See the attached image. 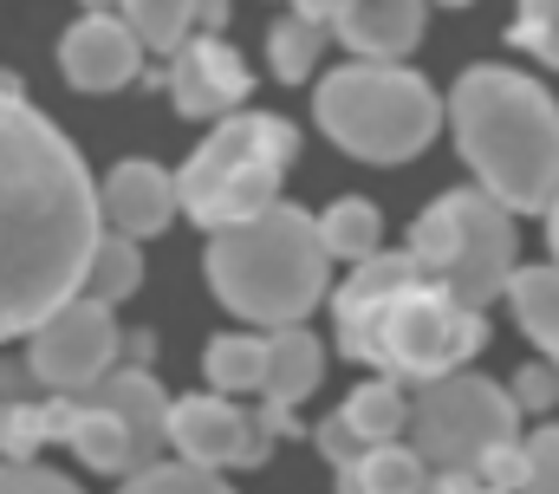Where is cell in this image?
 Masks as SVG:
<instances>
[{
	"label": "cell",
	"instance_id": "1",
	"mask_svg": "<svg viewBox=\"0 0 559 494\" xmlns=\"http://www.w3.org/2000/svg\"><path fill=\"white\" fill-rule=\"evenodd\" d=\"M98 235L105 209L79 143L26 92H0V345L85 293Z\"/></svg>",
	"mask_w": 559,
	"mask_h": 494
},
{
	"label": "cell",
	"instance_id": "2",
	"mask_svg": "<svg viewBox=\"0 0 559 494\" xmlns=\"http://www.w3.org/2000/svg\"><path fill=\"white\" fill-rule=\"evenodd\" d=\"M332 332L338 358L352 365H371L397 384H436L468 370V358L488 345V313L462 306L404 247V254H371L365 267H352V280H338Z\"/></svg>",
	"mask_w": 559,
	"mask_h": 494
},
{
	"label": "cell",
	"instance_id": "3",
	"mask_svg": "<svg viewBox=\"0 0 559 494\" xmlns=\"http://www.w3.org/2000/svg\"><path fill=\"white\" fill-rule=\"evenodd\" d=\"M449 130L475 189L514 215H547L559 202V105L514 66H468L449 85Z\"/></svg>",
	"mask_w": 559,
	"mask_h": 494
},
{
	"label": "cell",
	"instance_id": "4",
	"mask_svg": "<svg viewBox=\"0 0 559 494\" xmlns=\"http://www.w3.org/2000/svg\"><path fill=\"white\" fill-rule=\"evenodd\" d=\"M209 293L248 319V326H306L325 306V280H332V254L319 235V215H306L299 202H280L267 215L209 235L202 254Z\"/></svg>",
	"mask_w": 559,
	"mask_h": 494
},
{
	"label": "cell",
	"instance_id": "5",
	"mask_svg": "<svg viewBox=\"0 0 559 494\" xmlns=\"http://www.w3.org/2000/svg\"><path fill=\"white\" fill-rule=\"evenodd\" d=\"M312 118L358 163H411L436 143V124H449V98L411 66L345 59L312 85Z\"/></svg>",
	"mask_w": 559,
	"mask_h": 494
},
{
	"label": "cell",
	"instance_id": "6",
	"mask_svg": "<svg viewBox=\"0 0 559 494\" xmlns=\"http://www.w3.org/2000/svg\"><path fill=\"white\" fill-rule=\"evenodd\" d=\"M293 156H299V130L286 118H267V111L222 118L195 143V156L176 169L182 215L195 228H209V235L267 215V209H280V169Z\"/></svg>",
	"mask_w": 559,
	"mask_h": 494
},
{
	"label": "cell",
	"instance_id": "7",
	"mask_svg": "<svg viewBox=\"0 0 559 494\" xmlns=\"http://www.w3.org/2000/svg\"><path fill=\"white\" fill-rule=\"evenodd\" d=\"M411 254L462 306L488 313L521 273V228H514V209L495 202L488 189H449L411 222Z\"/></svg>",
	"mask_w": 559,
	"mask_h": 494
},
{
	"label": "cell",
	"instance_id": "8",
	"mask_svg": "<svg viewBox=\"0 0 559 494\" xmlns=\"http://www.w3.org/2000/svg\"><path fill=\"white\" fill-rule=\"evenodd\" d=\"M404 443L436 475H475L481 456H495L501 443H521V403H514V390H501L481 370L436 377V384H417V397H411Z\"/></svg>",
	"mask_w": 559,
	"mask_h": 494
},
{
	"label": "cell",
	"instance_id": "9",
	"mask_svg": "<svg viewBox=\"0 0 559 494\" xmlns=\"http://www.w3.org/2000/svg\"><path fill=\"white\" fill-rule=\"evenodd\" d=\"M26 365H33V377L52 397H79V390H92L98 377H111V370L124 365V332H118V319H111L105 299L79 293V299H66L26 339Z\"/></svg>",
	"mask_w": 559,
	"mask_h": 494
},
{
	"label": "cell",
	"instance_id": "10",
	"mask_svg": "<svg viewBox=\"0 0 559 494\" xmlns=\"http://www.w3.org/2000/svg\"><path fill=\"white\" fill-rule=\"evenodd\" d=\"M46 423H52V443H72V456L92 469V475H143L150 462H156V443L131 430L111 403H98V397H46Z\"/></svg>",
	"mask_w": 559,
	"mask_h": 494
},
{
	"label": "cell",
	"instance_id": "11",
	"mask_svg": "<svg viewBox=\"0 0 559 494\" xmlns=\"http://www.w3.org/2000/svg\"><path fill=\"white\" fill-rule=\"evenodd\" d=\"M143 46L138 26L111 7V13H79L66 33H59V72H66V85H79V92H124V85H138L143 72Z\"/></svg>",
	"mask_w": 559,
	"mask_h": 494
},
{
	"label": "cell",
	"instance_id": "12",
	"mask_svg": "<svg viewBox=\"0 0 559 494\" xmlns=\"http://www.w3.org/2000/svg\"><path fill=\"white\" fill-rule=\"evenodd\" d=\"M248 92H254L248 59H241L228 39H215V33H195V39L169 59V105H176L182 118H235Z\"/></svg>",
	"mask_w": 559,
	"mask_h": 494
},
{
	"label": "cell",
	"instance_id": "13",
	"mask_svg": "<svg viewBox=\"0 0 559 494\" xmlns=\"http://www.w3.org/2000/svg\"><path fill=\"white\" fill-rule=\"evenodd\" d=\"M98 209H105V228H118V235H131V242H150V235H163V228L176 222L182 183H176V169H163V163H150V156H124L118 169H105Z\"/></svg>",
	"mask_w": 559,
	"mask_h": 494
},
{
	"label": "cell",
	"instance_id": "14",
	"mask_svg": "<svg viewBox=\"0 0 559 494\" xmlns=\"http://www.w3.org/2000/svg\"><path fill=\"white\" fill-rule=\"evenodd\" d=\"M248 430H254V416L235 410V397H222V390L176 397V410H169V449H176V462H195V469H241Z\"/></svg>",
	"mask_w": 559,
	"mask_h": 494
},
{
	"label": "cell",
	"instance_id": "15",
	"mask_svg": "<svg viewBox=\"0 0 559 494\" xmlns=\"http://www.w3.org/2000/svg\"><path fill=\"white\" fill-rule=\"evenodd\" d=\"M423 7L429 0H352V13L338 20V39L358 59L404 66V52H417V39H423Z\"/></svg>",
	"mask_w": 559,
	"mask_h": 494
},
{
	"label": "cell",
	"instance_id": "16",
	"mask_svg": "<svg viewBox=\"0 0 559 494\" xmlns=\"http://www.w3.org/2000/svg\"><path fill=\"white\" fill-rule=\"evenodd\" d=\"M319 377H325V345H319V332H306V326H280V332H267L261 403L293 410V403H306V397L319 390Z\"/></svg>",
	"mask_w": 559,
	"mask_h": 494
},
{
	"label": "cell",
	"instance_id": "17",
	"mask_svg": "<svg viewBox=\"0 0 559 494\" xmlns=\"http://www.w3.org/2000/svg\"><path fill=\"white\" fill-rule=\"evenodd\" d=\"M508 306H514V319H521V332L540 345V358L559 365V267H521L514 280H508Z\"/></svg>",
	"mask_w": 559,
	"mask_h": 494
},
{
	"label": "cell",
	"instance_id": "18",
	"mask_svg": "<svg viewBox=\"0 0 559 494\" xmlns=\"http://www.w3.org/2000/svg\"><path fill=\"white\" fill-rule=\"evenodd\" d=\"M319 235H325V254H332V260L365 267L371 254H384V215H378V202H365V196H338V202L319 215Z\"/></svg>",
	"mask_w": 559,
	"mask_h": 494
},
{
	"label": "cell",
	"instance_id": "19",
	"mask_svg": "<svg viewBox=\"0 0 559 494\" xmlns=\"http://www.w3.org/2000/svg\"><path fill=\"white\" fill-rule=\"evenodd\" d=\"M345 416L358 423V436H365L371 449L411 436V397H404L397 377H371V384H358V390L345 397Z\"/></svg>",
	"mask_w": 559,
	"mask_h": 494
},
{
	"label": "cell",
	"instance_id": "20",
	"mask_svg": "<svg viewBox=\"0 0 559 494\" xmlns=\"http://www.w3.org/2000/svg\"><path fill=\"white\" fill-rule=\"evenodd\" d=\"M325 46H332V26H325V20H312V13H286V20H274V33H267V66H274L280 85H299V79L319 72Z\"/></svg>",
	"mask_w": 559,
	"mask_h": 494
},
{
	"label": "cell",
	"instance_id": "21",
	"mask_svg": "<svg viewBox=\"0 0 559 494\" xmlns=\"http://www.w3.org/2000/svg\"><path fill=\"white\" fill-rule=\"evenodd\" d=\"M118 13L138 26V39L150 52H163V59H176L202 33V0H118Z\"/></svg>",
	"mask_w": 559,
	"mask_h": 494
},
{
	"label": "cell",
	"instance_id": "22",
	"mask_svg": "<svg viewBox=\"0 0 559 494\" xmlns=\"http://www.w3.org/2000/svg\"><path fill=\"white\" fill-rule=\"evenodd\" d=\"M202 377H209V390H222V397H241V390L261 397V377H267V339H254V332H222V339L202 352Z\"/></svg>",
	"mask_w": 559,
	"mask_h": 494
},
{
	"label": "cell",
	"instance_id": "23",
	"mask_svg": "<svg viewBox=\"0 0 559 494\" xmlns=\"http://www.w3.org/2000/svg\"><path fill=\"white\" fill-rule=\"evenodd\" d=\"M138 286H143V242L105 228L98 247H92V267H85V293L105 299V306H118V299H131Z\"/></svg>",
	"mask_w": 559,
	"mask_h": 494
},
{
	"label": "cell",
	"instance_id": "24",
	"mask_svg": "<svg viewBox=\"0 0 559 494\" xmlns=\"http://www.w3.org/2000/svg\"><path fill=\"white\" fill-rule=\"evenodd\" d=\"M39 443H52L46 403L0 397V462H33V449H39Z\"/></svg>",
	"mask_w": 559,
	"mask_h": 494
},
{
	"label": "cell",
	"instance_id": "25",
	"mask_svg": "<svg viewBox=\"0 0 559 494\" xmlns=\"http://www.w3.org/2000/svg\"><path fill=\"white\" fill-rule=\"evenodd\" d=\"M118 494H235L222 482V469H195V462H150L143 475H131Z\"/></svg>",
	"mask_w": 559,
	"mask_h": 494
},
{
	"label": "cell",
	"instance_id": "26",
	"mask_svg": "<svg viewBox=\"0 0 559 494\" xmlns=\"http://www.w3.org/2000/svg\"><path fill=\"white\" fill-rule=\"evenodd\" d=\"M508 39H514L521 52H534L540 66H554L559 72V0H521Z\"/></svg>",
	"mask_w": 559,
	"mask_h": 494
},
{
	"label": "cell",
	"instance_id": "27",
	"mask_svg": "<svg viewBox=\"0 0 559 494\" xmlns=\"http://www.w3.org/2000/svg\"><path fill=\"white\" fill-rule=\"evenodd\" d=\"M312 443H319V456H325V462H332L338 475H352V469H358V462L371 456V443L358 436V423H352L345 410H332V416H325V423L312 430Z\"/></svg>",
	"mask_w": 559,
	"mask_h": 494
},
{
	"label": "cell",
	"instance_id": "28",
	"mask_svg": "<svg viewBox=\"0 0 559 494\" xmlns=\"http://www.w3.org/2000/svg\"><path fill=\"white\" fill-rule=\"evenodd\" d=\"M475 489L481 494H521L527 489V443H501L495 456H481Z\"/></svg>",
	"mask_w": 559,
	"mask_h": 494
},
{
	"label": "cell",
	"instance_id": "29",
	"mask_svg": "<svg viewBox=\"0 0 559 494\" xmlns=\"http://www.w3.org/2000/svg\"><path fill=\"white\" fill-rule=\"evenodd\" d=\"M527 443V489L521 494H559V423H540Z\"/></svg>",
	"mask_w": 559,
	"mask_h": 494
},
{
	"label": "cell",
	"instance_id": "30",
	"mask_svg": "<svg viewBox=\"0 0 559 494\" xmlns=\"http://www.w3.org/2000/svg\"><path fill=\"white\" fill-rule=\"evenodd\" d=\"M0 494H79L72 475L46 469V462H0Z\"/></svg>",
	"mask_w": 559,
	"mask_h": 494
},
{
	"label": "cell",
	"instance_id": "31",
	"mask_svg": "<svg viewBox=\"0 0 559 494\" xmlns=\"http://www.w3.org/2000/svg\"><path fill=\"white\" fill-rule=\"evenodd\" d=\"M514 403H521V416H527V410H547V403H559V370L547 365V358L521 365V370H514Z\"/></svg>",
	"mask_w": 559,
	"mask_h": 494
},
{
	"label": "cell",
	"instance_id": "32",
	"mask_svg": "<svg viewBox=\"0 0 559 494\" xmlns=\"http://www.w3.org/2000/svg\"><path fill=\"white\" fill-rule=\"evenodd\" d=\"M26 384H39V377H33V365L0 358V397H26Z\"/></svg>",
	"mask_w": 559,
	"mask_h": 494
},
{
	"label": "cell",
	"instance_id": "33",
	"mask_svg": "<svg viewBox=\"0 0 559 494\" xmlns=\"http://www.w3.org/2000/svg\"><path fill=\"white\" fill-rule=\"evenodd\" d=\"M293 13H312V20H325V26H338V20L352 13V0H293Z\"/></svg>",
	"mask_w": 559,
	"mask_h": 494
},
{
	"label": "cell",
	"instance_id": "34",
	"mask_svg": "<svg viewBox=\"0 0 559 494\" xmlns=\"http://www.w3.org/2000/svg\"><path fill=\"white\" fill-rule=\"evenodd\" d=\"M235 20V0H202V33H215L222 39V26Z\"/></svg>",
	"mask_w": 559,
	"mask_h": 494
},
{
	"label": "cell",
	"instance_id": "35",
	"mask_svg": "<svg viewBox=\"0 0 559 494\" xmlns=\"http://www.w3.org/2000/svg\"><path fill=\"white\" fill-rule=\"evenodd\" d=\"M423 494H481V489H475V475H436Z\"/></svg>",
	"mask_w": 559,
	"mask_h": 494
},
{
	"label": "cell",
	"instance_id": "36",
	"mask_svg": "<svg viewBox=\"0 0 559 494\" xmlns=\"http://www.w3.org/2000/svg\"><path fill=\"white\" fill-rule=\"evenodd\" d=\"M547 242H554V267H559V202L547 209Z\"/></svg>",
	"mask_w": 559,
	"mask_h": 494
},
{
	"label": "cell",
	"instance_id": "37",
	"mask_svg": "<svg viewBox=\"0 0 559 494\" xmlns=\"http://www.w3.org/2000/svg\"><path fill=\"white\" fill-rule=\"evenodd\" d=\"M111 7H118V0H85V13H111Z\"/></svg>",
	"mask_w": 559,
	"mask_h": 494
},
{
	"label": "cell",
	"instance_id": "38",
	"mask_svg": "<svg viewBox=\"0 0 559 494\" xmlns=\"http://www.w3.org/2000/svg\"><path fill=\"white\" fill-rule=\"evenodd\" d=\"M429 7H475V0H429Z\"/></svg>",
	"mask_w": 559,
	"mask_h": 494
},
{
	"label": "cell",
	"instance_id": "39",
	"mask_svg": "<svg viewBox=\"0 0 559 494\" xmlns=\"http://www.w3.org/2000/svg\"><path fill=\"white\" fill-rule=\"evenodd\" d=\"M554 370H559V365H554Z\"/></svg>",
	"mask_w": 559,
	"mask_h": 494
}]
</instances>
